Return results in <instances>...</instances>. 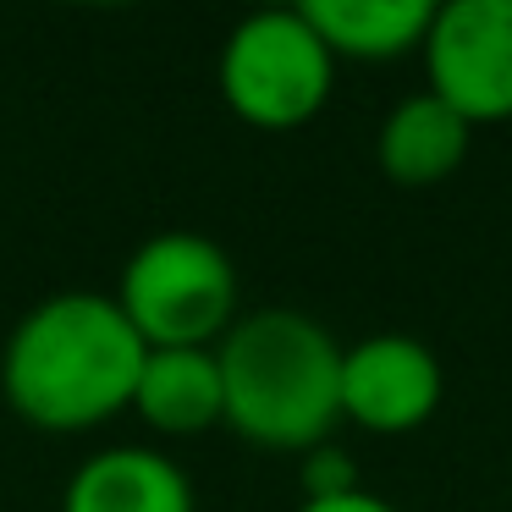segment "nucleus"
<instances>
[{
    "instance_id": "nucleus-10",
    "label": "nucleus",
    "mask_w": 512,
    "mask_h": 512,
    "mask_svg": "<svg viewBox=\"0 0 512 512\" xmlns=\"http://www.w3.org/2000/svg\"><path fill=\"white\" fill-rule=\"evenodd\" d=\"M331 61H402L424 45L435 0H303Z\"/></svg>"
},
{
    "instance_id": "nucleus-5",
    "label": "nucleus",
    "mask_w": 512,
    "mask_h": 512,
    "mask_svg": "<svg viewBox=\"0 0 512 512\" xmlns=\"http://www.w3.org/2000/svg\"><path fill=\"white\" fill-rule=\"evenodd\" d=\"M430 94L468 127L512 122V0H446L419 45Z\"/></svg>"
},
{
    "instance_id": "nucleus-4",
    "label": "nucleus",
    "mask_w": 512,
    "mask_h": 512,
    "mask_svg": "<svg viewBox=\"0 0 512 512\" xmlns=\"http://www.w3.org/2000/svg\"><path fill=\"white\" fill-rule=\"evenodd\" d=\"M336 61L298 6L248 12L221 45V100L259 133H292L331 100Z\"/></svg>"
},
{
    "instance_id": "nucleus-6",
    "label": "nucleus",
    "mask_w": 512,
    "mask_h": 512,
    "mask_svg": "<svg viewBox=\"0 0 512 512\" xmlns=\"http://www.w3.org/2000/svg\"><path fill=\"white\" fill-rule=\"evenodd\" d=\"M446 375L430 342L380 331L342 347V419L369 435H413L435 419Z\"/></svg>"
},
{
    "instance_id": "nucleus-7",
    "label": "nucleus",
    "mask_w": 512,
    "mask_h": 512,
    "mask_svg": "<svg viewBox=\"0 0 512 512\" xmlns=\"http://www.w3.org/2000/svg\"><path fill=\"white\" fill-rule=\"evenodd\" d=\"M61 512H199L193 479L155 446H105L72 468Z\"/></svg>"
},
{
    "instance_id": "nucleus-9",
    "label": "nucleus",
    "mask_w": 512,
    "mask_h": 512,
    "mask_svg": "<svg viewBox=\"0 0 512 512\" xmlns=\"http://www.w3.org/2000/svg\"><path fill=\"white\" fill-rule=\"evenodd\" d=\"M133 413L155 435H204L226 419L215 347H155L138 369Z\"/></svg>"
},
{
    "instance_id": "nucleus-3",
    "label": "nucleus",
    "mask_w": 512,
    "mask_h": 512,
    "mask_svg": "<svg viewBox=\"0 0 512 512\" xmlns=\"http://www.w3.org/2000/svg\"><path fill=\"white\" fill-rule=\"evenodd\" d=\"M116 309L144 347H215L237 320V265L204 232H155L116 281Z\"/></svg>"
},
{
    "instance_id": "nucleus-1",
    "label": "nucleus",
    "mask_w": 512,
    "mask_h": 512,
    "mask_svg": "<svg viewBox=\"0 0 512 512\" xmlns=\"http://www.w3.org/2000/svg\"><path fill=\"white\" fill-rule=\"evenodd\" d=\"M149 347L111 292L39 298L0 347V391L23 424L78 435L133 408Z\"/></svg>"
},
{
    "instance_id": "nucleus-11",
    "label": "nucleus",
    "mask_w": 512,
    "mask_h": 512,
    "mask_svg": "<svg viewBox=\"0 0 512 512\" xmlns=\"http://www.w3.org/2000/svg\"><path fill=\"white\" fill-rule=\"evenodd\" d=\"M298 479H303V501H320V496H342V490H358V457L336 441H320L314 452H303L298 463Z\"/></svg>"
},
{
    "instance_id": "nucleus-8",
    "label": "nucleus",
    "mask_w": 512,
    "mask_h": 512,
    "mask_svg": "<svg viewBox=\"0 0 512 512\" xmlns=\"http://www.w3.org/2000/svg\"><path fill=\"white\" fill-rule=\"evenodd\" d=\"M468 144H474V127L424 89L386 111L375 133V160L397 188H441L468 160Z\"/></svg>"
},
{
    "instance_id": "nucleus-12",
    "label": "nucleus",
    "mask_w": 512,
    "mask_h": 512,
    "mask_svg": "<svg viewBox=\"0 0 512 512\" xmlns=\"http://www.w3.org/2000/svg\"><path fill=\"white\" fill-rule=\"evenodd\" d=\"M298 512H397L386 496H375V490H342V496H320V501H298Z\"/></svg>"
},
{
    "instance_id": "nucleus-2",
    "label": "nucleus",
    "mask_w": 512,
    "mask_h": 512,
    "mask_svg": "<svg viewBox=\"0 0 512 512\" xmlns=\"http://www.w3.org/2000/svg\"><path fill=\"white\" fill-rule=\"evenodd\" d=\"M226 419L259 452H314L342 424V342L303 309L237 314L215 342Z\"/></svg>"
}]
</instances>
